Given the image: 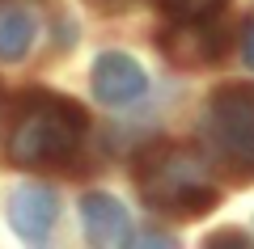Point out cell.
I'll return each mask as SVG.
<instances>
[{
  "instance_id": "1",
  "label": "cell",
  "mask_w": 254,
  "mask_h": 249,
  "mask_svg": "<svg viewBox=\"0 0 254 249\" xmlns=\"http://www.w3.org/2000/svg\"><path fill=\"white\" fill-rule=\"evenodd\" d=\"M89 118L64 93H26L9 131V160L17 169H64L81 152Z\"/></svg>"
},
{
  "instance_id": "2",
  "label": "cell",
  "mask_w": 254,
  "mask_h": 249,
  "mask_svg": "<svg viewBox=\"0 0 254 249\" xmlns=\"http://www.w3.org/2000/svg\"><path fill=\"white\" fill-rule=\"evenodd\" d=\"M140 199L153 211L174 215V220H199L220 203V182L212 178V165L190 148L165 144L153 148L140 165Z\"/></svg>"
},
{
  "instance_id": "3",
  "label": "cell",
  "mask_w": 254,
  "mask_h": 249,
  "mask_svg": "<svg viewBox=\"0 0 254 249\" xmlns=\"http://www.w3.org/2000/svg\"><path fill=\"white\" fill-rule=\"evenodd\" d=\"M203 140L237 178H254V85H225L208 98Z\"/></svg>"
},
{
  "instance_id": "4",
  "label": "cell",
  "mask_w": 254,
  "mask_h": 249,
  "mask_svg": "<svg viewBox=\"0 0 254 249\" xmlns=\"http://www.w3.org/2000/svg\"><path fill=\"white\" fill-rule=\"evenodd\" d=\"M157 47L174 68H212L225 55V34L208 17H174V26L161 30Z\"/></svg>"
},
{
  "instance_id": "5",
  "label": "cell",
  "mask_w": 254,
  "mask_h": 249,
  "mask_svg": "<svg viewBox=\"0 0 254 249\" xmlns=\"http://www.w3.org/2000/svg\"><path fill=\"white\" fill-rule=\"evenodd\" d=\"M144 89H148V76L131 55L106 51V55L93 59V98L102 106H127V101H136Z\"/></svg>"
},
{
  "instance_id": "6",
  "label": "cell",
  "mask_w": 254,
  "mask_h": 249,
  "mask_svg": "<svg viewBox=\"0 0 254 249\" xmlns=\"http://www.w3.org/2000/svg\"><path fill=\"white\" fill-rule=\"evenodd\" d=\"M55 215H60V203H55V190L47 186H17L9 195V228L17 232L21 241H47L55 228Z\"/></svg>"
},
{
  "instance_id": "7",
  "label": "cell",
  "mask_w": 254,
  "mask_h": 249,
  "mask_svg": "<svg viewBox=\"0 0 254 249\" xmlns=\"http://www.w3.org/2000/svg\"><path fill=\"white\" fill-rule=\"evenodd\" d=\"M81 224L93 245H127L131 241V215L106 190H89L81 199Z\"/></svg>"
},
{
  "instance_id": "8",
  "label": "cell",
  "mask_w": 254,
  "mask_h": 249,
  "mask_svg": "<svg viewBox=\"0 0 254 249\" xmlns=\"http://www.w3.org/2000/svg\"><path fill=\"white\" fill-rule=\"evenodd\" d=\"M34 43V13L21 4H0V59L17 63L30 55Z\"/></svg>"
},
{
  "instance_id": "9",
  "label": "cell",
  "mask_w": 254,
  "mask_h": 249,
  "mask_svg": "<svg viewBox=\"0 0 254 249\" xmlns=\"http://www.w3.org/2000/svg\"><path fill=\"white\" fill-rule=\"evenodd\" d=\"M170 17H212L225 0H157Z\"/></svg>"
},
{
  "instance_id": "10",
  "label": "cell",
  "mask_w": 254,
  "mask_h": 249,
  "mask_svg": "<svg viewBox=\"0 0 254 249\" xmlns=\"http://www.w3.org/2000/svg\"><path fill=\"white\" fill-rule=\"evenodd\" d=\"M242 59H246V68L254 72V17L246 21V30H242Z\"/></svg>"
},
{
  "instance_id": "11",
  "label": "cell",
  "mask_w": 254,
  "mask_h": 249,
  "mask_svg": "<svg viewBox=\"0 0 254 249\" xmlns=\"http://www.w3.org/2000/svg\"><path fill=\"white\" fill-rule=\"evenodd\" d=\"M89 9H98V13H127L136 0H85Z\"/></svg>"
}]
</instances>
